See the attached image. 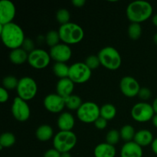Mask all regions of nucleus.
I'll list each match as a JSON object with an SVG mask.
<instances>
[{
	"label": "nucleus",
	"mask_w": 157,
	"mask_h": 157,
	"mask_svg": "<svg viewBox=\"0 0 157 157\" xmlns=\"http://www.w3.org/2000/svg\"><path fill=\"white\" fill-rule=\"evenodd\" d=\"M61 157H71V156L69 153H61Z\"/></svg>",
	"instance_id": "nucleus-44"
},
{
	"label": "nucleus",
	"mask_w": 157,
	"mask_h": 157,
	"mask_svg": "<svg viewBox=\"0 0 157 157\" xmlns=\"http://www.w3.org/2000/svg\"><path fill=\"white\" fill-rule=\"evenodd\" d=\"M85 2V0H72V4L76 7H82Z\"/></svg>",
	"instance_id": "nucleus-39"
},
{
	"label": "nucleus",
	"mask_w": 157,
	"mask_h": 157,
	"mask_svg": "<svg viewBox=\"0 0 157 157\" xmlns=\"http://www.w3.org/2000/svg\"><path fill=\"white\" fill-rule=\"evenodd\" d=\"M152 121H153V125H154L156 127H157V114L156 113L154 115V116H153V119H152Z\"/></svg>",
	"instance_id": "nucleus-42"
},
{
	"label": "nucleus",
	"mask_w": 157,
	"mask_h": 157,
	"mask_svg": "<svg viewBox=\"0 0 157 157\" xmlns=\"http://www.w3.org/2000/svg\"><path fill=\"white\" fill-rule=\"evenodd\" d=\"M15 15V5L9 0H2L0 2V24L6 25L12 22Z\"/></svg>",
	"instance_id": "nucleus-15"
},
{
	"label": "nucleus",
	"mask_w": 157,
	"mask_h": 157,
	"mask_svg": "<svg viewBox=\"0 0 157 157\" xmlns=\"http://www.w3.org/2000/svg\"><path fill=\"white\" fill-rule=\"evenodd\" d=\"M75 88V83L69 78H62L58 81L56 86L57 94L64 98L71 96Z\"/></svg>",
	"instance_id": "nucleus-17"
},
{
	"label": "nucleus",
	"mask_w": 157,
	"mask_h": 157,
	"mask_svg": "<svg viewBox=\"0 0 157 157\" xmlns=\"http://www.w3.org/2000/svg\"><path fill=\"white\" fill-rule=\"evenodd\" d=\"M100 62L109 70H117L121 64V57L119 52L113 47H105L98 53Z\"/></svg>",
	"instance_id": "nucleus-5"
},
{
	"label": "nucleus",
	"mask_w": 157,
	"mask_h": 157,
	"mask_svg": "<svg viewBox=\"0 0 157 157\" xmlns=\"http://www.w3.org/2000/svg\"><path fill=\"white\" fill-rule=\"evenodd\" d=\"M18 80L14 76H7L4 78L2 81L4 88L12 90V89L17 88L18 84Z\"/></svg>",
	"instance_id": "nucleus-31"
},
{
	"label": "nucleus",
	"mask_w": 157,
	"mask_h": 157,
	"mask_svg": "<svg viewBox=\"0 0 157 157\" xmlns=\"http://www.w3.org/2000/svg\"><path fill=\"white\" fill-rule=\"evenodd\" d=\"M120 138H121L120 132H118L117 130H110L106 136V140L107 144L113 146L119 142Z\"/></svg>",
	"instance_id": "nucleus-32"
},
{
	"label": "nucleus",
	"mask_w": 157,
	"mask_h": 157,
	"mask_svg": "<svg viewBox=\"0 0 157 157\" xmlns=\"http://www.w3.org/2000/svg\"><path fill=\"white\" fill-rule=\"evenodd\" d=\"M53 129L51 126L46 125H41L36 130V137L40 141H45L49 140L53 136Z\"/></svg>",
	"instance_id": "nucleus-22"
},
{
	"label": "nucleus",
	"mask_w": 157,
	"mask_h": 157,
	"mask_svg": "<svg viewBox=\"0 0 157 157\" xmlns=\"http://www.w3.org/2000/svg\"><path fill=\"white\" fill-rule=\"evenodd\" d=\"M16 90L18 97L27 101L32 100L36 95L38 86L33 78L30 77H24L18 81Z\"/></svg>",
	"instance_id": "nucleus-7"
},
{
	"label": "nucleus",
	"mask_w": 157,
	"mask_h": 157,
	"mask_svg": "<svg viewBox=\"0 0 157 157\" xmlns=\"http://www.w3.org/2000/svg\"><path fill=\"white\" fill-rule=\"evenodd\" d=\"M153 105L147 103L141 102L135 104L131 110V116L138 122H147L153 119L154 116Z\"/></svg>",
	"instance_id": "nucleus-9"
},
{
	"label": "nucleus",
	"mask_w": 157,
	"mask_h": 157,
	"mask_svg": "<svg viewBox=\"0 0 157 157\" xmlns=\"http://www.w3.org/2000/svg\"><path fill=\"white\" fill-rule=\"evenodd\" d=\"M120 87L122 93L129 98H133L138 95L141 88L138 81L135 78L130 76L124 77L121 79Z\"/></svg>",
	"instance_id": "nucleus-12"
},
{
	"label": "nucleus",
	"mask_w": 157,
	"mask_h": 157,
	"mask_svg": "<svg viewBox=\"0 0 157 157\" xmlns=\"http://www.w3.org/2000/svg\"><path fill=\"white\" fill-rule=\"evenodd\" d=\"M120 133H121V137L127 143L133 140L136 134L134 128L131 125L124 126L121 128Z\"/></svg>",
	"instance_id": "nucleus-26"
},
{
	"label": "nucleus",
	"mask_w": 157,
	"mask_h": 157,
	"mask_svg": "<svg viewBox=\"0 0 157 157\" xmlns=\"http://www.w3.org/2000/svg\"><path fill=\"white\" fill-rule=\"evenodd\" d=\"M65 99V106L69 109V110H77L80 108L81 105H82V101H81V98L78 95H71V96L67 97Z\"/></svg>",
	"instance_id": "nucleus-25"
},
{
	"label": "nucleus",
	"mask_w": 157,
	"mask_h": 157,
	"mask_svg": "<svg viewBox=\"0 0 157 157\" xmlns=\"http://www.w3.org/2000/svg\"><path fill=\"white\" fill-rule=\"evenodd\" d=\"M153 110H154V112L157 114V98L154 100V101H153Z\"/></svg>",
	"instance_id": "nucleus-41"
},
{
	"label": "nucleus",
	"mask_w": 157,
	"mask_h": 157,
	"mask_svg": "<svg viewBox=\"0 0 157 157\" xmlns=\"http://www.w3.org/2000/svg\"><path fill=\"white\" fill-rule=\"evenodd\" d=\"M56 18L58 22L61 25L67 24L70 20V13L65 9H61L57 12Z\"/></svg>",
	"instance_id": "nucleus-30"
},
{
	"label": "nucleus",
	"mask_w": 157,
	"mask_h": 157,
	"mask_svg": "<svg viewBox=\"0 0 157 157\" xmlns=\"http://www.w3.org/2000/svg\"><path fill=\"white\" fill-rule=\"evenodd\" d=\"M138 96L142 100H148L151 97V91L147 87H142L140 90Z\"/></svg>",
	"instance_id": "nucleus-35"
},
{
	"label": "nucleus",
	"mask_w": 157,
	"mask_h": 157,
	"mask_svg": "<svg viewBox=\"0 0 157 157\" xmlns=\"http://www.w3.org/2000/svg\"><path fill=\"white\" fill-rule=\"evenodd\" d=\"M91 70L86 65L85 63L77 62L70 66L68 78L77 84H82L90 79Z\"/></svg>",
	"instance_id": "nucleus-8"
},
{
	"label": "nucleus",
	"mask_w": 157,
	"mask_h": 157,
	"mask_svg": "<svg viewBox=\"0 0 157 157\" xmlns=\"http://www.w3.org/2000/svg\"><path fill=\"white\" fill-rule=\"evenodd\" d=\"M86 65L90 69V70H94V69L98 68L99 65L101 64L100 62L99 58L98 55H90L87 57L85 60Z\"/></svg>",
	"instance_id": "nucleus-33"
},
{
	"label": "nucleus",
	"mask_w": 157,
	"mask_h": 157,
	"mask_svg": "<svg viewBox=\"0 0 157 157\" xmlns=\"http://www.w3.org/2000/svg\"><path fill=\"white\" fill-rule=\"evenodd\" d=\"M100 111L101 108L98 104L88 101L83 103L82 105L77 110V116L82 122L90 124L94 123L101 117Z\"/></svg>",
	"instance_id": "nucleus-6"
},
{
	"label": "nucleus",
	"mask_w": 157,
	"mask_h": 157,
	"mask_svg": "<svg viewBox=\"0 0 157 157\" xmlns=\"http://www.w3.org/2000/svg\"><path fill=\"white\" fill-rule=\"evenodd\" d=\"M117 114V109L113 104H106L101 107L100 115L101 117L104 118L107 121L112 120L115 117Z\"/></svg>",
	"instance_id": "nucleus-23"
},
{
	"label": "nucleus",
	"mask_w": 157,
	"mask_h": 157,
	"mask_svg": "<svg viewBox=\"0 0 157 157\" xmlns=\"http://www.w3.org/2000/svg\"><path fill=\"white\" fill-rule=\"evenodd\" d=\"M29 54L22 48L13 49L9 54V59L13 64H21L28 61Z\"/></svg>",
	"instance_id": "nucleus-21"
},
{
	"label": "nucleus",
	"mask_w": 157,
	"mask_h": 157,
	"mask_svg": "<svg viewBox=\"0 0 157 157\" xmlns=\"http://www.w3.org/2000/svg\"><path fill=\"white\" fill-rule=\"evenodd\" d=\"M153 23L155 25L157 26V14L155 15L153 18Z\"/></svg>",
	"instance_id": "nucleus-43"
},
{
	"label": "nucleus",
	"mask_w": 157,
	"mask_h": 157,
	"mask_svg": "<svg viewBox=\"0 0 157 157\" xmlns=\"http://www.w3.org/2000/svg\"><path fill=\"white\" fill-rule=\"evenodd\" d=\"M77 136L72 131H60L54 137V149L61 153H69L75 147Z\"/></svg>",
	"instance_id": "nucleus-4"
},
{
	"label": "nucleus",
	"mask_w": 157,
	"mask_h": 157,
	"mask_svg": "<svg viewBox=\"0 0 157 157\" xmlns=\"http://www.w3.org/2000/svg\"><path fill=\"white\" fill-rule=\"evenodd\" d=\"M60 38L67 44H77L84 38V31L82 28L76 23L68 22L61 25L59 28Z\"/></svg>",
	"instance_id": "nucleus-3"
},
{
	"label": "nucleus",
	"mask_w": 157,
	"mask_h": 157,
	"mask_svg": "<svg viewBox=\"0 0 157 157\" xmlns=\"http://www.w3.org/2000/svg\"><path fill=\"white\" fill-rule=\"evenodd\" d=\"M8 99H9V94L7 90L4 87H1L0 88V101L2 103H4L7 101Z\"/></svg>",
	"instance_id": "nucleus-38"
},
{
	"label": "nucleus",
	"mask_w": 157,
	"mask_h": 157,
	"mask_svg": "<svg viewBox=\"0 0 157 157\" xmlns=\"http://www.w3.org/2000/svg\"><path fill=\"white\" fill-rule=\"evenodd\" d=\"M71 50L67 44H58L50 49V56L57 62L65 63L71 57Z\"/></svg>",
	"instance_id": "nucleus-13"
},
{
	"label": "nucleus",
	"mask_w": 157,
	"mask_h": 157,
	"mask_svg": "<svg viewBox=\"0 0 157 157\" xmlns=\"http://www.w3.org/2000/svg\"><path fill=\"white\" fill-rule=\"evenodd\" d=\"M44 105L48 111L59 113L65 107V99L58 94H51L44 98Z\"/></svg>",
	"instance_id": "nucleus-14"
},
{
	"label": "nucleus",
	"mask_w": 157,
	"mask_h": 157,
	"mask_svg": "<svg viewBox=\"0 0 157 157\" xmlns=\"http://www.w3.org/2000/svg\"><path fill=\"white\" fill-rule=\"evenodd\" d=\"M133 141L140 147H145V146H147L153 143V133L148 130H139L135 134Z\"/></svg>",
	"instance_id": "nucleus-20"
},
{
	"label": "nucleus",
	"mask_w": 157,
	"mask_h": 157,
	"mask_svg": "<svg viewBox=\"0 0 157 157\" xmlns=\"http://www.w3.org/2000/svg\"><path fill=\"white\" fill-rule=\"evenodd\" d=\"M153 7L147 1L138 0L130 3L127 8V18L132 22L140 23L151 16Z\"/></svg>",
	"instance_id": "nucleus-2"
},
{
	"label": "nucleus",
	"mask_w": 157,
	"mask_h": 157,
	"mask_svg": "<svg viewBox=\"0 0 157 157\" xmlns=\"http://www.w3.org/2000/svg\"><path fill=\"white\" fill-rule=\"evenodd\" d=\"M142 34V27L140 23L132 22L128 28V35L130 38L136 40Z\"/></svg>",
	"instance_id": "nucleus-28"
},
{
	"label": "nucleus",
	"mask_w": 157,
	"mask_h": 157,
	"mask_svg": "<svg viewBox=\"0 0 157 157\" xmlns=\"http://www.w3.org/2000/svg\"><path fill=\"white\" fill-rule=\"evenodd\" d=\"M69 69L70 67L67 66L65 63L56 62L53 66L54 74L61 79L68 78Z\"/></svg>",
	"instance_id": "nucleus-24"
},
{
	"label": "nucleus",
	"mask_w": 157,
	"mask_h": 157,
	"mask_svg": "<svg viewBox=\"0 0 157 157\" xmlns=\"http://www.w3.org/2000/svg\"><path fill=\"white\" fill-rule=\"evenodd\" d=\"M61 40L59 35V32L57 31H49L45 36V41L48 45L51 46V48L59 44V41Z\"/></svg>",
	"instance_id": "nucleus-29"
},
{
	"label": "nucleus",
	"mask_w": 157,
	"mask_h": 157,
	"mask_svg": "<svg viewBox=\"0 0 157 157\" xmlns=\"http://www.w3.org/2000/svg\"><path fill=\"white\" fill-rule=\"evenodd\" d=\"M116 155V149L114 146L110 145L107 143L100 144L95 147V157H114Z\"/></svg>",
	"instance_id": "nucleus-19"
},
{
	"label": "nucleus",
	"mask_w": 157,
	"mask_h": 157,
	"mask_svg": "<svg viewBox=\"0 0 157 157\" xmlns=\"http://www.w3.org/2000/svg\"><path fill=\"white\" fill-rule=\"evenodd\" d=\"M50 61V54L43 49H35L29 54L28 62L34 68H44L48 65Z\"/></svg>",
	"instance_id": "nucleus-10"
},
{
	"label": "nucleus",
	"mask_w": 157,
	"mask_h": 157,
	"mask_svg": "<svg viewBox=\"0 0 157 157\" xmlns=\"http://www.w3.org/2000/svg\"><path fill=\"white\" fill-rule=\"evenodd\" d=\"M0 34L3 44L12 50L21 48L25 39L22 29L14 22L6 25L0 24Z\"/></svg>",
	"instance_id": "nucleus-1"
},
{
	"label": "nucleus",
	"mask_w": 157,
	"mask_h": 157,
	"mask_svg": "<svg viewBox=\"0 0 157 157\" xmlns=\"http://www.w3.org/2000/svg\"><path fill=\"white\" fill-rule=\"evenodd\" d=\"M12 113L17 121L23 122L27 121L30 117V108L25 101L17 97L14 99L12 104Z\"/></svg>",
	"instance_id": "nucleus-11"
},
{
	"label": "nucleus",
	"mask_w": 157,
	"mask_h": 157,
	"mask_svg": "<svg viewBox=\"0 0 157 157\" xmlns=\"http://www.w3.org/2000/svg\"><path fill=\"white\" fill-rule=\"evenodd\" d=\"M153 41L156 43V44H157V33L154 35V37H153Z\"/></svg>",
	"instance_id": "nucleus-45"
},
{
	"label": "nucleus",
	"mask_w": 157,
	"mask_h": 157,
	"mask_svg": "<svg viewBox=\"0 0 157 157\" xmlns=\"http://www.w3.org/2000/svg\"><path fill=\"white\" fill-rule=\"evenodd\" d=\"M58 126L61 131H71L75 126V118L73 115L68 112L61 113L58 119Z\"/></svg>",
	"instance_id": "nucleus-18"
},
{
	"label": "nucleus",
	"mask_w": 157,
	"mask_h": 157,
	"mask_svg": "<svg viewBox=\"0 0 157 157\" xmlns=\"http://www.w3.org/2000/svg\"><path fill=\"white\" fill-rule=\"evenodd\" d=\"M152 150H153V153L157 155V138L153 140V143H152Z\"/></svg>",
	"instance_id": "nucleus-40"
},
{
	"label": "nucleus",
	"mask_w": 157,
	"mask_h": 157,
	"mask_svg": "<svg viewBox=\"0 0 157 157\" xmlns=\"http://www.w3.org/2000/svg\"><path fill=\"white\" fill-rule=\"evenodd\" d=\"M15 143V137L13 133H4L0 136V149L3 147H10Z\"/></svg>",
	"instance_id": "nucleus-27"
},
{
	"label": "nucleus",
	"mask_w": 157,
	"mask_h": 157,
	"mask_svg": "<svg viewBox=\"0 0 157 157\" xmlns=\"http://www.w3.org/2000/svg\"><path fill=\"white\" fill-rule=\"evenodd\" d=\"M94 125L95 127H96V128L98 129V130H104V129L106 128V127H107V121L104 119V118L100 117L94 122Z\"/></svg>",
	"instance_id": "nucleus-36"
},
{
	"label": "nucleus",
	"mask_w": 157,
	"mask_h": 157,
	"mask_svg": "<svg viewBox=\"0 0 157 157\" xmlns=\"http://www.w3.org/2000/svg\"><path fill=\"white\" fill-rule=\"evenodd\" d=\"M142 147L134 141L127 142L123 146L121 151V157H142Z\"/></svg>",
	"instance_id": "nucleus-16"
},
{
	"label": "nucleus",
	"mask_w": 157,
	"mask_h": 157,
	"mask_svg": "<svg viewBox=\"0 0 157 157\" xmlns=\"http://www.w3.org/2000/svg\"><path fill=\"white\" fill-rule=\"evenodd\" d=\"M61 153L55 149H50L44 153V157H61Z\"/></svg>",
	"instance_id": "nucleus-37"
},
{
	"label": "nucleus",
	"mask_w": 157,
	"mask_h": 157,
	"mask_svg": "<svg viewBox=\"0 0 157 157\" xmlns=\"http://www.w3.org/2000/svg\"><path fill=\"white\" fill-rule=\"evenodd\" d=\"M21 48L24 49L25 52H32V51L35 50V44H34V41H32L30 38H25L24 40L22 43V45H21Z\"/></svg>",
	"instance_id": "nucleus-34"
}]
</instances>
